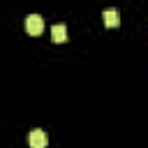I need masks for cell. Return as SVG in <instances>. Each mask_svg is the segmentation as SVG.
Returning a JSON list of instances; mask_svg holds the SVG:
<instances>
[{"instance_id": "obj_2", "label": "cell", "mask_w": 148, "mask_h": 148, "mask_svg": "<svg viewBox=\"0 0 148 148\" xmlns=\"http://www.w3.org/2000/svg\"><path fill=\"white\" fill-rule=\"evenodd\" d=\"M28 143H30V148H46L49 136H46L44 130H32L30 136H28Z\"/></svg>"}, {"instance_id": "obj_1", "label": "cell", "mask_w": 148, "mask_h": 148, "mask_svg": "<svg viewBox=\"0 0 148 148\" xmlns=\"http://www.w3.org/2000/svg\"><path fill=\"white\" fill-rule=\"evenodd\" d=\"M42 30H44V18L39 14H30L25 18V32L32 35V37H37V35H42Z\"/></svg>"}, {"instance_id": "obj_4", "label": "cell", "mask_w": 148, "mask_h": 148, "mask_svg": "<svg viewBox=\"0 0 148 148\" xmlns=\"http://www.w3.org/2000/svg\"><path fill=\"white\" fill-rule=\"evenodd\" d=\"M51 39H53L56 44H62V42H67V28H65L62 23L53 25V28H51Z\"/></svg>"}, {"instance_id": "obj_3", "label": "cell", "mask_w": 148, "mask_h": 148, "mask_svg": "<svg viewBox=\"0 0 148 148\" xmlns=\"http://www.w3.org/2000/svg\"><path fill=\"white\" fill-rule=\"evenodd\" d=\"M102 18H104V25H106V28H118V25H120V14H118V9H106V12L102 14Z\"/></svg>"}]
</instances>
